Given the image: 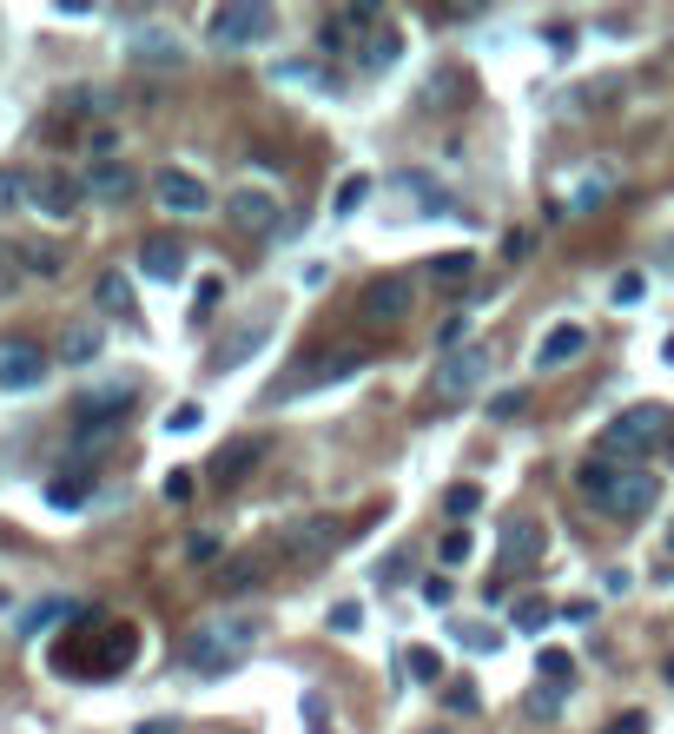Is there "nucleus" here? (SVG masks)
<instances>
[{"label": "nucleus", "mask_w": 674, "mask_h": 734, "mask_svg": "<svg viewBox=\"0 0 674 734\" xmlns=\"http://www.w3.org/2000/svg\"><path fill=\"white\" fill-rule=\"evenodd\" d=\"M258 642H265V623H258V616H212V623H199V629L185 636V669H192L199 682H225Z\"/></svg>", "instance_id": "f257e3e1"}, {"label": "nucleus", "mask_w": 674, "mask_h": 734, "mask_svg": "<svg viewBox=\"0 0 674 734\" xmlns=\"http://www.w3.org/2000/svg\"><path fill=\"white\" fill-rule=\"evenodd\" d=\"M668 437V411L662 404H629L622 417L602 424V457H642Z\"/></svg>", "instance_id": "f03ea898"}, {"label": "nucleus", "mask_w": 674, "mask_h": 734, "mask_svg": "<svg viewBox=\"0 0 674 734\" xmlns=\"http://www.w3.org/2000/svg\"><path fill=\"white\" fill-rule=\"evenodd\" d=\"M271 7L265 0H232V7H212L205 13V40L212 46H258V40H271Z\"/></svg>", "instance_id": "7ed1b4c3"}, {"label": "nucleus", "mask_w": 674, "mask_h": 734, "mask_svg": "<svg viewBox=\"0 0 674 734\" xmlns=\"http://www.w3.org/2000/svg\"><path fill=\"white\" fill-rule=\"evenodd\" d=\"M410 305H417V285H410V272H384V278H371V285H364V298H357V318H364L371 331H397V325L410 318Z\"/></svg>", "instance_id": "20e7f679"}, {"label": "nucleus", "mask_w": 674, "mask_h": 734, "mask_svg": "<svg viewBox=\"0 0 674 734\" xmlns=\"http://www.w3.org/2000/svg\"><path fill=\"white\" fill-rule=\"evenodd\" d=\"M364 364H371V351L364 344H331L311 371H298L291 384H278V397H311V391H331V384H344V377H364Z\"/></svg>", "instance_id": "39448f33"}, {"label": "nucleus", "mask_w": 674, "mask_h": 734, "mask_svg": "<svg viewBox=\"0 0 674 734\" xmlns=\"http://www.w3.org/2000/svg\"><path fill=\"white\" fill-rule=\"evenodd\" d=\"M483 377H490V351H483V344H463V351H450V358L437 364L430 397H437V404H463V397L483 391Z\"/></svg>", "instance_id": "423d86ee"}, {"label": "nucleus", "mask_w": 674, "mask_h": 734, "mask_svg": "<svg viewBox=\"0 0 674 734\" xmlns=\"http://www.w3.org/2000/svg\"><path fill=\"white\" fill-rule=\"evenodd\" d=\"M152 199H159V212H172V219L212 212V185H205L192 166H159V172H152Z\"/></svg>", "instance_id": "0eeeda50"}, {"label": "nucleus", "mask_w": 674, "mask_h": 734, "mask_svg": "<svg viewBox=\"0 0 674 734\" xmlns=\"http://www.w3.org/2000/svg\"><path fill=\"white\" fill-rule=\"evenodd\" d=\"M616 192H622V166L596 159V166H582V172H569V179H563V212L589 219V212H602Z\"/></svg>", "instance_id": "6e6552de"}, {"label": "nucleus", "mask_w": 674, "mask_h": 734, "mask_svg": "<svg viewBox=\"0 0 674 734\" xmlns=\"http://www.w3.org/2000/svg\"><path fill=\"white\" fill-rule=\"evenodd\" d=\"M655 503H662V483H655L649 470H635V464H622V470H616V483H609V497H602V510H609V517H622V523L649 517Z\"/></svg>", "instance_id": "1a4fd4ad"}, {"label": "nucleus", "mask_w": 674, "mask_h": 734, "mask_svg": "<svg viewBox=\"0 0 674 734\" xmlns=\"http://www.w3.org/2000/svg\"><path fill=\"white\" fill-rule=\"evenodd\" d=\"M53 358L33 338H0V391H40Z\"/></svg>", "instance_id": "9d476101"}, {"label": "nucleus", "mask_w": 674, "mask_h": 734, "mask_svg": "<svg viewBox=\"0 0 674 734\" xmlns=\"http://www.w3.org/2000/svg\"><path fill=\"white\" fill-rule=\"evenodd\" d=\"M344 536H351V523H344V517H304V523H291V530L278 536V550H285V556L318 563V556H331Z\"/></svg>", "instance_id": "9b49d317"}, {"label": "nucleus", "mask_w": 674, "mask_h": 734, "mask_svg": "<svg viewBox=\"0 0 674 734\" xmlns=\"http://www.w3.org/2000/svg\"><path fill=\"white\" fill-rule=\"evenodd\" d=\"M225 219H232L238 232H278L285 205H278V192H271V185H238V192L225 199Z\"/></svg>", "instance_id": "f8f14e48"}, {"label": "nucleus", "mask_w": 674, "mask_h": 734, "mask_svg": "<svg viewBox=\"0 0 674 734\" xmlns=\"http://www.w3.org/2000/svg\"><path fill=\"white\" fill-rule=\"evenodd\" d=\"M79 192H86V199H99V205H126V199L139 192V172H132L126 159H99V166H86Z\"/></svg>", "instance_id": "ddd939ff"}, {"label": "nucleus", "mask_w": 674, "mask_h": 734, "mask_svg": "<svg viewBox=\"0 0 674 734\" xmlns=\"http://www.w3.org/2000/svg\"><path fill=\"white\" fill-rule=\"evenodd\" d=\"M582 351H589V325L563 318V325L543 331V344H536V371H563V364H576Z\"/></svg>", "instance_id": "4468645a"}, {"label": "nucleus", "mask_w": 674, "mask_h": 734, "mask_svg": "<svg viewBox=\"0 0 674 734\" xmlns=\"http://www.w3.org/2000/svg\"><path fill=\"white\" fill-rule=\"evenodd\" d=\"M271 325H278V318H271V311H258L252 325L225 331V338H218V351H212V371H238V364H245V358H252V351L271 338Z\"/></svg>", "instance_id": "2eb2a0df"}, {"label": "nucleus", "mask_w": 674, "mask_h": 734, "mask_svg": "<svg viewBox=\"0 0 674 734\" xmlns=\"http://www.w3.org/2000/svg\"><path fill=\"white\" fill-rule=\"evenodd\" d=\"M126 60H132V66H165V73H172V66H185V46H179L165 26H146V33L126 40Z\"/></svg>", "instance_id": "dca6fc26"}, {"label": "nucleus", "mask_w": 674, "mask_h": 734, "mask_svg": "<svg viewBox=\"0 0 674 734\" xmlns=\"http://www.w3.org/2000/svg\"><path fill=\"white\" fill-rule=\"evenodd\" d=\"M79 199H86V192H79L73 172H40V179H33V205H40L46 219H73Z\"/></svg>", "instance_id": "f3484780"}, {"label": "nucleus", "mask_w": 674, "mask_h": 734, "mask_svg": "<svg viewBox=\"0 0 674 734\" xmlns=\"http://www.w3.org/2000/svg\"><path fill=\"white\" fill-rule=\"evenodd\" d=\"M139 272H146L152 285H179V278H185V245H179V238H146V245H139Z\"/></svg>", "instance_id": "a211bd4d"}, {"label": "nucleus", "mask_w": 674, "mask_h": 734, "mask_svg": "<svg viewBox=\"0 0 674 734\" xmlns=\"http://www.w3.org/2000/svg\"><path fill=\"white\" fill-rule=\"evenodd\" d=\"M99 351H106V331H99L93 318H66V331H60L53 358H60V364H93Z\"/></svg>", "instance_id": "6ab92c4d"}, {"label": "nucleus", "mask_w": 674, "mask_h": 734, "mask_svg": "<svg viewBox=\"0 0 674 734\" xmlns=\"http://www.w3.org/2000/svg\"><path fill=\"white\" fill-rule=\"evenodd\" d=\"M132 656H139V629H132V623H106L99 656H93V676H119Z\"/></svg>", "instance_id": "aec40b11"}, {"label": "nucleus", "mask_w": 674, "mask_h": 734, "mask_svg": "<svg viewBox=\"0 0 674 734\" xmlns=\"http://www.w3.org/2000/svg\"><path fill=\"white\" fill-rule=\"evenodd\" d=\"M252 464H258V444H225V450L212 457V470H205V477H212L218 490H232V483H245V470H252Z\"/></svg>", "instance_id": "412c9836"}, {"label": "nucleus", "mask_w": 674, "mask_h": 734, "mask_svg": "<svg viewBox=\"0 0 674 734\" xmlns=\"http://www.w3.org/2000/svg\"><path fill=\"white\" fill-rule=\"evenodd\" d=\"M503 556H510V563H536V556H543V523H536V517L503 523Z\"/></svg>", "instance_id": "4be33fe9"}, {"label": "nucleus", "mask_w": 674, "mask_h": 734, "mask_svg": "<svg viewBox=\"0 0 674 734\" xmlns=\"http://www.w3.org/2000/svg\"><path fill=\"white\" fill-rule=\"evenodd\" d=\"M93 298H99V311H113V318H132V278H126V272H99Z\"/></svg>", "instance_id": "5701e85b"}, {"label": "nucleus", "mask_w": 674, "mask_h": 734, "mask_svg": "<svg viewBox=\"0 0 674 734\" xmlns=\"http://www.w3.org/2000/svg\"><path fill=\"white\" fill-rule=\"evenodd\" d=\"M424 272H430L437 285H470V278H477V252H437Z\"/></svg>", "instance_id": "b1692460"}, {"label": "nucleus", "mask_w": 674, "mask_h": 734, "mask_svg": "<svg viewBox=\"0 0 674 734\" xmlns=\"http://www.w3.org/2000/svg\"><path fill=\"white\" fill-rule=\"evenodd\" d=\"M86 497H93V477H53V483H46V503H53V510H79Z\"/></svg>", "instance_id": "393cba45"}, {"label": "nucleus", "mask_w": 674, "mask_h": 734, "mask_svg": "<svg viewBox=\"0 0 674 734\" xmlns=\"http://www.w3.org/2000/svg\"><path fill=\"white\" fill-rule=\"evenodd\" d=\"M271 79H291V86H331V73H324L318 60H278Z\"/></svg>", "instance_id": "a878e982"}, {"label": "nucleus", "mask_w": 674, "mask_h": 734, "mask_svg": "<svg viewBox=\"0 0 674 734\" xmlns=\"http://www.w3.org/2000/svg\"><path fill=\"white\" fill-rule=\"evenodd\" d=\"M113 106V93H99V86H73L66 99H60V113H73V119H93V113H106Z\"/></svg>", "instance_id": "bb28decb"}, {"label": "nucleus", "mask_w": 674, "mask_h": 734, "mask_svg": "<svg viewBox=\"0 0 674 734\" xmlns=\"http://www.w3.org/2000/svg\"><path fill=\"white\" fill-rule=\"evenodd\" d=\"M510 623H516V629H523V636H543V629H549V623H556V609H549V603H543V596H523V603H516V616H510Z\"/></svg>", "instance_id": "cd10ccee"}, {"label": "nucleus", "mask_w": 674, "mask_h": 734, "mask_svg": "<svg viewBox=\"0 0 674 734\" xmlns=\"http://www.w3.org/2000/svg\"><path fill=\"white\" fill-rule=\"evenodd\" d=\"M536 676H543L549 689H576V662H569L563 649H543V656H536Z\"/></svg>", "instance_id": "c85d7f7f"}, {"label": "nucleus", "mask_w": 674, "mask_h": 734, "mask_svg": "<svg viewBox=\"0 0 674 734\" xmlns=\"http://www.w3.org/2000/svg\"><path fill=\"white\" fill-rule=\"evenodd\" d=\"M364 199H371V172H351V179L338 185V199H331V212H338V219H351V212H357Z\"/></svg>", "instance_id": "c756f323"}, {"label": "nucleus", "mask_w": 674, "mask_h": 734, "mask_svg": "<svg viewBox=\"0 0 674 734\" xmlns=\"http://www.w3.org/2000/svg\"><path fill=\"white\" fill-rule=\"evenodd\" d=\"M13 258L26 265V272H40V278H53L66 258H60V245H13Z\"/></svg>", "instance_id": "7c9ffc66"}, {"label": "nucleus", "mask_w": 674, "mask_h": 734, "mask_svg": "<svg viewBox=\"0 0 674 734\" xmlns=\"http://www.w3.org/2000/svg\"><path fill=\"white\" fill-rule=\"evenodd\" d=\"M616 470H622V464H609V457L582 464V477H576V483H582V497H596V503H602V497H609V483H616Z\"/></svg>", "instance_id": "2f4dec72"}, {"label": "nucleus", "mask_w": 674, "mask_h": 734, "mask_svg": "<svg viewBox=\"0 0 674 734\" xmlns=\"http://www.w3.org/2000/svg\"><path fill=\"white\" fill-rule=\"evenodd\" d=\"M523 715H529V722H556V715H563V689H549V682L529 689V695H523Z\"/></svg>", "instance_id": "473e14b6"}, {"label": "nucleus", "mask_w": 674, "mask_h": 734, "mask_svg": "<svg viewBox=\"0 0 674 734\" xmlns=\"http://www.w3.org/2000/svg\"><path fill=\"white\" fill-rule=\"evenodd\" d=\"M258 583H265V570H258V563H225V570H218V589H225V596L258 589Z\"/></svg>", "instance_id": "72a5a7b5"}, {"label": "nucleus", "mask_w": 674, "mask_h": 734, "mask_svg": "<svg viewBox=\"0 0 674 734\" xmlns=\"http://www.w3.org/2000/svg\"><path fill=\"white\" fill-rule=\"evenodd\" d=\"M470 510H483V490H477V483H450L443 517H470Z\"/></svg>", "instance_id": "f704fd0d"}, {"label": "nucleus", "mask_w": 674, "mask_h": 734, "mask_svg": "<svg viewBox=\"0 0 674 734\" xmlns=\"http://www.w3.org/2000/svg\"><path fill=\"white\" fill-rule=\"evenodd\" d=\"M404 669H410L417 682H437V676H443V656H437V649H404Z\"/></svg>", "instance_id": "c9c22d12"}, {"label": "nucleus", "mask_w": 674, "mask_h": 734, "mask_svg": "<svg viewBox=\"0 0 674 734\" xmlns=\"http://www.w3.org/2000/svg\"><path fill=\"white\" fill-rule=\"evenodd\" d=\"M437 563H443V570H457V563H470V530H450V536L437 543Z\"/></svg>", "instance_id": "e433bc0d"}, {"label": "nucleus", "mask_w": 674, "mask_h": 734, "mask_svg": "<svg viewBox=\"0 0 674 734\" xmlns=\"http://www.w3.org/2000/svg\"><path fill=\"white\" fill-rule=\"evenodd\" d=\"M26 185H33V179L7 166V172H0V212H13V205H26Z\"/></svg>", "instance_id": "4c0bfd02"}, {"label": "nucleus", "mask_w": 674, "mask_h": 734, "mask_svg": "<svg viewBox=\"0 0 674 734\" xmlns=\"http://www.w3.org/2000/svg\"><path fill=\"white\" fill-rule=\"evenodd\" d=\"M364 629V603H338L331 609V636H357Z\"/></svg>", "instance_id": "58836bf2"}, {"label": "nucleus", "mask_w": 674, "mask_h": 734, "mask_svg": "<svg viewBox=\"0 0 674 734\" xmlns=\"http://www.w3.org/2000/svg\"><path fill=\"white\" fill-rule=\"evenodd\" d=\"M225 298V278H199V305H192V325L199 318H212V305Z\"/></svg>", "instance_id": "ea45409f"}, {"label": "nucleus", "mask_w": 674, "mask_h": 734, "mask_svg": "<svg viewBox=\"0 0 674 734\" xmlns=\"http://www.w3.org/2000/svg\"><path fill=\"white\" fill-rule=\"evenodd\" d=\"M523 404H529L523 391H496V397H490V417H496V424H510V417H523Z\"/></svg>", "instance_id": "a19ab883"}, {"label": "nucleus", "mask_w": 674, "mask_h": 734, "mask_svg": "<svg viewBox=\"0 0 674 734\" xmlns=\"http://www.w3.org/2000/svg\"><path fill=\"white\" fill-rule=\"evenodd\" d=\"M199 424H205V411H199V404H179V411L165 417V430H172V437H192Z\"/></svg>", "instance_id": "79ce46f5"}, {"label": "nucleus", "mask_w": 674, "mask_h": 734, "mask_svg": "<svg viewBox=\"0 0 674 734\" xmlns=\"http://www.w3.org/2000/svg\"><path fill=\"white\" fill-rule=\"evenodd\" d=\"M86 152H93V166H99V159H113V152H119V132H113V126L86 132Z\"/></svg>", "instance_id": "37998d69"}, {"label": "nucleus", "mask_w": 674, "mask_h": 734, "mask_svg": "<svg viewBox=\"0 0 674 734\" xmlns=\"http://www.w3.org/2000/svg\"><path fill=\"white\" fill-rule=\"evenodd\" d=\"M53 616H66V603H40V609H26V623H20V636H40Z\"/></svg>", "instance_id": "c03bdc74"}, {"label": "nucleus", "mask_w": 674, "mask_h": 734, "mask_svg": "<svg viewBox=\"0 0 674 734\" xmlns=\"http://www.w3.org/2000/svg\"><path fill=\"white\" fill-rule=\"evenodd\" d=\"M391 53H397V33H371V53H364V66H391Z\"/></svg>", "instance_id": "a18cd8bd"}, {"label": "nucleus", "mask_w": 674, "mask_h": 734, "mask_svg": "<svg viewBox=\"0 0 674 734\" xmlns=\"http://www.w3.org/2000/svg\"><path fill=\"white\" fill-rule=\"evenodd\" d=\"M529 245H536V232H523V225L503 232V258H529Z\"/></svg>", "instance_id": "49530a36"}, {"label": "nucleus", "mask_w": 674, "mask_h": 734, "mask_svg": "<svg viewBox=\"0 0 674 734\" xmlns=\"http://www.w3.org/2000/svg\"><path fill=\"white\" fill-rule=\"evenodd\" d=\"M642 291H649V278H642V272H622V278H616V305H635Z\"/></svg>", "instance_id": "de8ad7c7"}, {"label": "nucleus", "mask_w": 674, "mask_h": 734, "mask_svg": "<svg viewBox=\"0 0 674 734\" xmlns=\"http://www.w3.org/2000/svg\"><path fill=\"white\" fill-rule=\"evenodd\" d=\"M457 642H463V649H477V656H490V649H496V636H490V629H463V623H457Z\"/></svg>", "instance_id": "09e8293b"}, {"label": "nucleus", "mask_w": 674, "mask_h": 734, "mask_svg": "<svg viewBox=\"0 0 674 734\" xmlns=\"http://www.w3.org/2000/svg\"><path fill=\"white\" fill-rule=\"evenodd\" d=\"M602 734H649V715H642V709H629L622 722H609Z\"/></svg>", "instance_id": "8fccbe9b"}, {"label": "nucleus", "mask_w": 674, "mask_h": 734, "mask_svg": "<svg viewBox=\"0 0 674 734\" xmlns=\"http://www.w3.org/2000/svg\"><path fill=\"white\" fill-rule=\"evenodd\" d=\"M185 556H192V563H212V556H218V536H192Z\"/></svg>", "instance_id": "3c124183"}, {"label": "nucleus", "mask_w": 674, "mask_h": 734, "mask_svg": "<svg viewBox=\"0 0 674 734\" xmlns=\"http://www.w3.org/2000/svg\"><path fill=\"white\" fill-rule=\"evenodd\" d=\"M13 285H20V258H13V252H0V298H7Z\"/></svg>", "instance_id": "603ef678"}, {"label": "nucleus", "mask_w": 674, "mask_h": 734, "mask_svg": "<svg viewBox=\"0 0 674 734\" xmlns=\"http://www.w3.org/2000/svg\"><path fill=\"white\" fill-rule=\"evenodd\" d=\"M424 603H450V576H424Z\"/></svg>", "instance_id": "864d4df0"}, {"label": "nucleus", "mask_w": 674, "mask_h": 734, "mask_svg": "<svg viewBox=\"0 0 674 734\" xmlns=\"http://www.w3.org/2000/svg\"><path fill=\"white\" fill-rule=\"evenodd\" d=\"M165 497H172V503H185V497H192V477H185V470H179V477H165Z\"/></svg>", "instance_id": "5fc2aeb1"}, {"label": "nucleus", "mask_w": 674, "mask_h": 734, "mask_svg": "<svg viewBox=\"0 0 674 734\" xmlns=\"http://www.w3.org/2000/svg\"><path fill=\"white\" fill-rule=\"evenodd\" d=\"M450 709H457V715H477V689H450Z\"/></svg>", "instance_id": "6e6d98bb"}, {"label": "nucleus", "mask_w": 674, "mask_h": 734, "mask_svg": "<svg viewBox=\"0 0 674 734\" xmlns=\"http://www.w3.org/2000/svg\"><path fill=\"white\" fill-rule=\"evenodd\" d=\"M139 734H172V722H139Z\"/></svg>", "instance_id": "4d7b16f0"}, {"label": "nucleus", "mask_w": 674, "mask_h": 734, "mask_svg": "<svg viewBox=\"0 0 674 734\" xmlns=\"http://www.w3.org/2000/svg\"><path fill=\"white\" fill-rule=\"evenodd\" d=\"M662 457H668V464H674V424H668V437H662Z\"/></svg>", "instance_id": "13d9d810"}, {"label": "nucleus", "mask_w": 674, "mask_h": 734, "mask_svg": "<svg viewBox=\"0 0 674 734\" xmlns=\"http://www.w3.org/2000/svg\"><path fill=\"white\" fill-rule=\"evenodd\" d=\"M662 358H668V364H674V338H668V344H662Z\"/></svg>", "instance_id": "bf43d9fd"}, {"label": "nucleus", "mask_w": 674, "mask_h": 734, "mask_svg": "<svg viewBox=\"0 0 674 734\" xmlns=\"http://www.w3.org/2000/svg\"><path fill=\"white\" fill-rule=\"evenodd\" d=\"M662 676H668V689H674V656H668V669H662Z\"/></svg>", "instance_id": "052dcab7"}, {"label": "nucleus", "mask_w": 674, "mask_h": 734, "mask_svg": "<svg viewBox=\"0 0 674 734\" xmlns=\"http://www.w3.org/2000/svg\"><path fill=\"white\" fill-rule=\"evenodd\" d=\"M430 734H450V728H430Z\"/></svg>", "instance_id": "680f3d73"}, {"label": "nucleus", "mask_w": 674, "mask_h": 734, "mask_svg": "<svg viewBox=\"0 0 674 734\" xmlns=\"http://www.w3.org/2000/svg\"><path fill=\"white\" fill-rule=\"evenodd\" d=\"M238 734H252V728H238Z\"/></svg>", "instance_id": "e2e57ef3"}]
</instances>
